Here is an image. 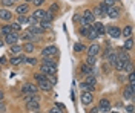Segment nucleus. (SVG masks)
Here are the masks:
<instances>
[{
  "instance_id": "obj_13",
  "label": "nucleus",
  "mask_w": 135,
  "mask_h": 113,
  "mask_svg": "<svg viewBox=\"0 0 135 113\" xmlns=\"http://www.w3.org/2000/svg\"><path fill=\"white\" fill-rule=\"evenodd\" d=\"M38 89H42L43 92H49L51 89H52V84H51L48 79H43V81H38Z\"/></svg>"
},
{
  "instance_id": "obj_18",
  "label": "nucleus",
  "mask_w": 135,
  "mask_h": 113,
  "mask_svg": "<svg viewBox=\"0 0 135 113\" xmlns=\"http://www.w3.org/2000/svg\"><path fill=\"white\" fill-rule=\"evenodd\" d=\"M117 58L120 61H124V63H127V61H131V57H129V53L124 51V52H117Z\"/></svg>"
},
{
  "instance_id": "obj_53",
  "label": "nucleus",
  "mask_w": 135,
  "mask_h": 113,
  "mask_svg": "<svg viewBox=\"0 0 135 113\" xmlns=\"http://www.w3.org/2000/svg\"><path fill=\"white\" fill-rule=\"evenodd\" d=\"M2 99H3V90L0 89V101H2Z\"/></svg>"
},
{
  "instance_id": "obj_15",
  "label": "nucleus",
  "mask_w": 135,
  "mask_h": 113,
  "mask_svg": "<svg viewBox=\"0 0 135 113\" xmlns=\"http://www.w3.org/2000/svg\"><path fill=\"white\" fill-rule=\"evenodd\" d=\"M28 32H31L32 35H37V37H38V35H42L43 32H45V31H43V29H42L40 26H38V25H31Z\"/></svg>"
},
{
  "instance_id": "obj_17",
  "label": "nucleus",
  "mask_w": 135,
  "mask_h": 113,
  "mask_svg": "<svg viewBox=\"0 0 135 113\" xmlns=\"http://www.w3.org/2000/svg\"><path fill=\"white\" fill-rule=\"evenodd\" d=\"M28 11H29V6H28L26 3H23V5H18V6L16 8V12H17V14H20V15H25Z\"/></svg>"
},
{
  "instance_id": "obj_7",
  "label": "nucleus",
  "mask_w": 135,
  "mask_h": 113,
  "mask_svg": "<svg viewBox=\"0 0 135 113\" xmlns=\"http://www.w3.org/2000/svg\"><path fill=\"white\" fill-rule=\"evenodd\" d=\"M80 99H81V103H83L84 105H89V104H92V101H94V95H92V93H89V92H83Z\"/></svg>"
},
{
  "instance_id": "obj_8",
  "label": "nucleus",
  "mask_w": 135,
  "mask_h": 113,
  "mask_svg": "<svg viewBox=\"0 0 135 113\" xmlns=\"http://www.w3.org/2000/svg\"><path fill=\"white\" fill-rule=\"evenodd\" d=\"M100 52H101L100 46H98V44H95V43L91 44V46L88 47V55H89V57H97Z\"/></svg>"
},
{
  "instance_id": "obj_19",
  "label": "nucleus",
  "mask_w": 135,
  "mask_h": 113,
  "mask_svg": "<svg viewBox=\"0 0 135 113\" xmlns=\"http://www.w3.org/2000/svg\"><path fill=\"white\" fill-rule=\"evenodd\" d=\"M43 15H45V11H43V9H35L32 12V17L31 18H35V20L40 21V20H43Z\"/></svg>"
},
{
  "instance_id": "obj_10",
  "label": "nucleus",
  "mask_w": 135,
  "mask_h": 113,
  "mask_svg": "<svg viewBox=\"0 0 135 113\" xmlns=\"http://www.w3.org/2000/svg\"><path fill=\"white\" fill-rule=\"evenodd\" d=\"M123 96H124V99L132 101V99H134V87L132 86H126L124 87V90H123Z\"/></svg>"
},
{
  "instance_id": "obj_1",
  "label": "nucleus",
  "mask_w": 135,
  "mask_h": 113,
  "mask_svg": "<svg viewBox=\"0 0 135 113\" xmlns=\"http://www.w3.org/2000/svg\"><path fill=\"white\" fill-rule=\"evenodd\" d=\"M40 72L45 75H55L57 72V64L52 58H43V64L40 66Z\"/></svg>"
},
{
  "instance_id": "obj_16",
  "label": "nucleus",
  "mask_w": 135,
  "mask_h": 113,
  "mask_svg": "<svg viewBox=\"0 0 135 113\" xmlns=\"http://www.w3.org/2000/svg\"><path fill=\"white\" fill-rule=\"evenodd\" d=\"M120 9L118 8H115V6H112V8H109V11H108V17H110V18H118L120 17Z\"/></svg>"
},
{
  "instance_id": "obj_36",
  "label": "nucleus",
  "mask_w": 135,
  "mask_h": 113,
  "mask_svg": "<svg viewBox=\"0 0 135 113\" xmlns=\"http://www.w3.org/2000/svg\"><path fill=\"white\" fill-rule=\"evenodd\" d=\"M88 38H89V40H97V38H98V35H97V32L92 29V26H91V31H89V34H88Z\"/></svg>"
},
{
  "instance_id": "obj_35",
  "label": "nucleus",
  "mask_w": 135,
  "mask_h": 113,
  "mask_svg": "<svg viewBox=\"0 0 135 113\" xmlns=\"http://www.w3.org/2000/svg\"><path fill=\"white\" fill-rule=\"evenodd\" d=\"M34 78H35V81H43V79H48V75H45V73H35L34 75Z\"/></svg>"
},
{
  "instance_id": "obj_9",
  "label": "nucleus",
  "mask_w": 135,
  "mask_h": 113,
  "mask_svg": "<svg viewBox=\"0 0 135 113\" xmlns=\"http://www.w3.org/2000/svg\"><path fill=\"white\" fill-rule=\"evenodd\" d=\"M92 29L97 32L98 37H101V35L106 34V26H104V25H101V23H92Z\"/></svg>"
},
{
  "instance_id": "obj_28",
  "label": "nucleus",
  "mask_w": 135,
  "mask_h": 113,
  "mask_svg": "<svg viewBox=\"0 0 135 113\" xmlns=\"http://www.w3.org/2000/svg\"><path fill=\"white\" fill-rule=\"evenodd\" d=\"M80 69H81V72H83V73H86V75H89V73L92 72V66H89V64H86V63H83Z\"/></svg>"
},
{
  "instance_id": "obj_52",
  "label": "nucleus",
  "mask_w": 135,
  "mask_h": 113,
  "mask_svg": "<svg viewBox=\"0 0 135 113\" xmlns=\"http://www.w3.org/2000/svg\"><path fill=\"white\" fill-rule=\"evenodd\" d=\"M77 20H80V15H78V14H75V15H74V21H77Z\"/></svg>"
},
{
  "instance_id": "obj_56",
  "label": "nucleus",
  "mask_w": 135,
  "mask_h": 113,
  "mask_svg": "<svg viewBox=\"0 0 135 113\" xmlns=\"http://www.w3.org/2000/svg\"><path fill=\"white\" fill-rule=\"evenodd\" d=\"M12 2H14V3H16V2H18V0H12Z\"/></svg>"
},
{
  "instance_id": "obj_24",
  "label": "nucleus",
  "mask_w": 135,
  "mask_h": 113,
  "mask_svg": "<svg viewBox=\"0 0 135 113\" xmlns=\"http://www.w3.org/2000/svg\"><path fill=\"white\" fill-rule=\"evenodd\" d=\"M108 61H109L110 66H115V63L118 61V58H117V52H110L109 55H108Z\"/></svg>"
},
{
  "instance_id": "obj_46",
  "label": "nucleus",
  "mask_w": 135,
  "mask_h": 113,
  "mask_svg": "<svg viewBox=\"0 0 135 113\" xmlns=\"http://www.w3.org/2000/svg\"><path fill=\"white\" fill-rule=\"evenodd\" d=\"M2 5H3V6H12L14 2H12V0H2Z\"/></svg>"
},
{
  "instance_id": "obj_48",
  "label": "nucleus",
  "mask_w": 135,
  "mask_h": 113,
  "mask_svg": "<svg viewBox=\"0 0 135 113\" xmlns=\"http://www.w3.org/2000/svg\"><path fill=\"white\" fill-rule=\"evenodd\" d=\"M126 112H127V113H134V105L129 104V105L126 107Z\"/></svg>"
},
{
  "instance_id": "obj_27",
  "label": "nucleus",
  "mask_w": 135,
  "mask_h": 113,
  "mask_svg": "<svg viewBox=\"0 0 135 113\" xmlns=\"http://www.w3.org/2000/svg\"><path fill=\"white\" fill-rule=\"evenodd\" d=\"M80 87L83 89L84 92H89V93H92L94 90H95V86H91V84H86V83H81Z\"/></svg>"
},
{
  "instance_id": "obj_47",
  "label": "nucleus",
  "mask_w": 135,
  "mask_h": 113,
  "mask_svg": "<svg viewBox=\"0 0 135 113\" xmlns=\"http://www.w3.org/2000/svg\"><path fill=\"white\" fill-rule=\"evenodd\" d=\"M32 3L37 6V8H38V6H42L43 3H45V0H32Z\"/></svg>"
},
{
  "instance_id": "obj_3",
  "label": "nucleus",
  "mask_w": 135,
  "mask_h": 113,
  "mask_svg": "<svg viewBox=\"0 0 135 113\" xmlns=\"http://www.w3.org/2000/svg\"><path fill=\"white\" fill-rule=\"evenodd\" d=\"M97 109H98V113H109L110 112V101L106 99V98L100 99V104H98Z\"/></svg>"
},
{
  "instance_id": "obj_33",
  "label": "nucleus",
  "mask_w": 135,
  "mask_h": 113,
  "mask_svg": "<svg viewBox=\"0 0 135 113\" xmlns=\"http://www.w3.org/2000/svg\"><path fill=\"white\" fill-rule=\"evenodd\" d=\"M74 51L75 52H83V51H86V46H83L81 43H75L74 44Z\"/></svg>"
},
{
  "instance_id": "obj_41",
  "label": "nucleus",
  "mask_w": 135,
  "mask_h": 113,
  "mask_svg": "<svg viewBox=\"0 0 135 113\" xmlns=\"http://www.w3.org/2000/svg\"><path fill=\"white\" fill-rule=\"evenodd\" d=\"M92 15L94 17H103V14H101V11H100V8L97 6V8H94V11H92Z\"/></svg>"
},
{
  "instance_id": "obj_31",
  "label": "nucleus",
  "mask_w": 135,
  "mask_h": 113,
  "mask_svg": "<svg viewBox=\"0 0 135 113\" xmlns=\"http://www.w3.org/2000/svg\"><path fill=\"white\" fill-rule=\"evenodd\" d=\"M84 83H86V84H91V86H95V84H97V79H95L94 75H88V78H86Z\"/></svg>"
},
{
  "instance_id": "obj_23",
  "label": "nucleus",
  "mask_w": 135,
  "mask_h": 113,
  "mask_svg": "<svg viewBox=\"0 0 135 113\" xmlns=\"http://www.w3.org/2000/svg\"><path fill=\"white\" fill-rule=\"evenodd\" d=\"M17 23H18V25H20V23L29 25V23H31V17H28V15H18V17H17Z\"/></svg>"
},
{
  "instance_id": "obj_44",
  "label": "nucleus",
  "mask_w": 135,
  "mask_h": 113,
  "mask_svg": "<svg viewBox=\"0 0 135 113\" xmlns=\"http://www.w3.org/2000/svg\"><path fill=\"white\" fill-rule=\"evenodd\" d=\"M103 3H104L108 8H112V6H115V2H114V0H104Z\"/></svg>"
},
{
  "instance_id": "obj_45",
  "label": "nucleus",
  "mask_w": 135,
  "mask_h": 113,
  "mask_svg": "<svg viewBox=\"0 0 135 113\" xmlns=\"http://www.w3.org/2000/svg\"><path fill=\"white\" fill-rule=\"evenodd\" d=\"M11 28H12V32H18V31L22 29V28H20V25H18V23H12V25H11Z\"/></svg>"
},
{
  "instance_id": "obj_14",
  "label": "nucleus",
  "mask_w": 135,
  "mask_h": 113,
  "mask_svg": "<svg viewBox=\"0 0 135 113\" xmlns=\"http://www.w3.org/2000/svg\"><path fill=\"white\" fill-rule=\"evenodd\" d=\"M83 18L89 23V25H92V23H95V17L92 15V11H89V9H86L83 12Z\"/></svg>"
},
{
  "instance_id": "obj_6",
  "label": "nucleus",
  "mask_w": 135,
  "mask_h": 113,
  "mask_svg": "<svg viewBox=\"0 0 135 113\" xmlns=\"http://www.w3.org/2000/svg\"><path fill=\"white\" fill-rule=\"evenodd\" d=\"M18 32H11V34L5 35V43L9 44V46H12V44H17V41H18Z\"/></svg>"
},
{
  "instance_id": "obj_2",
  "label": "nucleus",
  "mask_w": 135,
  "mask_h": 113,
  "mask_svg": "<svg viewBox=\"0 0 135 113\" xmlns=\"http://www.w3.org/2000/svg\"><path fill=\"white\" fill-rule=\"evenodd\" d=\"M57 55H59V49L55 46H46L42 51L43 58H52V57H57Z\"/></svg>"
},
{
  "instance_id": "obj_39",
  "label": "nucleus",
  "mask_w": 135,
  "mask_h": 113,
  "mask_svg": "<svg viewBox=\"0 0 135 113\" xmlns=\"http://www.w3.org/2000/svg\"><path fill=\"white\" fill-rule=\"evenodd\" d=\"M127 79H129V86L134 87V86H135V73H134V72H131V73H129Z\"/></svg>"
},
{
  "instance_id": "obj_30",
  "label": "nucleus",
  "mask_w": 135,
  "mask_h": 113,
  "mask_svg": "<svg viewBox=\"0 0 135 113\" xmlns=\"http://www.w3.org/2000/svg\"><path fill=\"white\" fill-rule=\"evenodd\" d=\"M89 31H91V25H89V26H81V28H80V35H83V37H88Z\"/></svg>"
},
{
  "instance_id": "obj_51",
  "label": "nucleus",
  "mask_w": 135,
  "mask_h": 113,
  "mask_svg": "<svg viewBox=\"0 0 135 113\" xmlns=\"http://www.w3.org/2000/svg\"><path fill=\"white\" fill-rule=\"evenodd\" d=\"M89 113H98V109H97V107H94V109H92Z\"/></svg>"
},
{
  "instance_id": "obj_34",
  "label": "nucleus",
  "mask_w": 135,
  "mask_h": 113,
  "mask_svg": "<svg viewBox=\"0 0 135 113\" xmlns=\"http://www.w3.org/2000/svg\"><path fill=\"white\" fill-rule=\"evenodd\" d=\"M43 20H46V21H52V20H54V12H51V11L45 12V15H43Z\"/></svg>"
},
{
  "instance_id": "obj_26",
  "label": "nucleus",
  "mask_w": 135,
  "mask_h": 113,
  "mask_svg": "<svg viewBox=\"0 0 135 113\" xmlns=\"http://www.w3.org/2000/svg\"><path fill=\"white\" fill-rule=\"evenodd\" d=\"M51 25H52V21H46V20H40V21H38V26L42 28L43 31L51 29Z\"/></svg>"
},
{
  "instance_id": "obj_4",
  "label": "nucleus",
  "mask_w": 135,
  "mask_h": 113,
  "mask_svg": "<svg viewBox=\"0 0 135 113\" xmlns=\"http://www.w3.org/2000/svg\"><path fill=\"white\" fill-rule=\"evenodd\" d=\"M106 34L109 35L110 38H120L121 37V31L118 26H106Z\"/></svg>"
},
{
  "instance_id": "obj_11",
  "label": "nucleus",
  "mask_w": 135,
  "mask_h": 113,
  "mask_svg": "<svg viewBox=\"0 0 135 113\" xmlns=\"http://www.w3.org/2000/svg\"><path fill=\"white\" fill-rule=\"evenodd\" d=\"M26 109H29V110H32V112L40 110V99H34V101L26 103Z\"/></svg>"
},
{
  "instance_id": "obj_40",
  "label": "nucleus",
  "mask_w": 135,
  "mask_h": 113,
  "mask_svg": "<svg viewBox=\"0 0 135 113\" xmlns=\"http://www.w3.org/2000/svg\"><path fill=\"white\" fill-rule=\"evenodd\" d=\"M97 63V57H89L88 55V60H86V64H89V66H94Z\"/></svg>"
},
{
  "instance_id": "obj_54",
  "label": "nucleus",
  "mask_w": 135,
  "mask_h": 113,
  "mask_svg": "<svg viewBox=\"0 0 135 113\" xmlns=\"http://www.w3.org/2000/svg\"><path fill=\"white\" fill-rule=\"evenodd\" d=\"M3 44H5V41H2V40H0V47H2V46H3Z\"/></svg>"
},
{
  "instance_id": "obj_55",
  "label": "nucleus",
  "mask_w": 135,
  "mask_h": 113,
  "mask_svg": "<svg viewBox=\"0 0 135 113\" xmlns=\"http://www.w3.org/2000/svg\"><path fill=\"white\" fill-rule=\"evenodd\" d=\"M25 2H32V0H25Z\"/></svg>"
},
{
  "instance_id": "obj_42",
  "label": "nucleus",
  "mask_w": 135,
  "mask_h": 113,
  "mask_svg": "<svg viewBox=\"0 0 135 113\" xmlns=\"http://www.w3.org/2000/svg\"><path fill=\"white\" fill-rule=\"evenodd\" d=\"M48 113H63V112L60 110L57 105H54V107H51V109H49V112H48Z\"/></svg>"
},
{
  "instance_id": "obj_43",
  "label": "nucleus",
  "mask_w": 135,
  "mask_h": 113,
  "mask_svg": "<svg viewBox=\"0 0 135 113\" xmlns=\"http://www.w3.org/2000/svg\"><path fill=\"white\" fill-rule=\"evenodd\" d=\"M132 70H134V64H132V61H129L127 66H126V69H124V72H129V73H131Z\"/></svg>"
},
{
  "instance_id": "obj_60",
  "label": "nucleus",
  "mask_w": 135,
  "mask_h": 113,
  "mask_svg": "<svg viewBox=\"0 0 135 113\" xmlns=\"http://www.w3.org/2000/svg\"><path fill=\"white\" fill-rule=\"evenodd\" d=\"M0 70H2V67H0Z\"/></svg>"
},
{
  "instance_id": "obj_22",
  "label": "nucleus",
  "mask_w": 135,
  "mask_h": 113,
  "mask_svg": "<svg viewBox=\"0 0 135 113\" xmlns=\"http://www.w3.org/2000/svg\"><path fill=\"white\" fill-rule=\"evenodd\" d=\"M127 63H129V61H127ZM127 63H124V61H120V60H118L117 63H115V66H114V67H115V69H117L118 72H124V69H126V66H127Z\"/></svg>"
},
{
  "instance_id": "obj_12",
  "label": "nucleus",
  "mask_w": 135,
  "mask_h": 113,
  "mask_svg": "<svg viewBox=\"0 0 135 113\" xmlns=\"http://www.w3.org/2000/svg\"><path fill=\"white\" fill-rule=\"evenodd\" d=\"M12 18V12L11 11H8V9L2 8L0 9V20H3V21H9Z\"/></svg>"
},
{
  "instance_id": "obj_29",
  "label": "nucleus",
  "mask_w": 135,
  "mask_h": 113,
  "mask_svg": "<svg viewBox=\"0 0 135 113\" xmlns=\"http://www.w3.org/2000/svg\"><path fill=\"white\" fill-rule=\"evenodd\" d=\"M0 32H2V35H8L12 32V28H11V25H5V26H2Z\"/></svg>"
},
{
  "instance_id": "obj_59",
  "label": "nucleus",
  "mask_w": 135,
  "mask_h": 113,
  "mask_svg": "<svg viewBox=\"0 0 135 113\" xmlns=\"http://www.w3.org/2000/svg\"><path fill=\"white\" fill-rule=\"evenodd\" d=\"M112 113H118V112H112Z\"/></svg>"
},
{
  "instance_id": "obj_32",
  "label": "nucleus",
  "mask_w": 135,
  "mask_h": 113,
  "mask_svg": "<svg viewBox=\"0 0 135 113\" xmlns=\"http://www.w3.org/2000/svg\"><path fill=\"white\" fill-rule=\"evenodd\" d=\"M23 60H25V57H14V58L9 61V63H11V64H14V66H17V64L23 63Z\"/></svg>"
},
{
  "instance_id": "obj_21",
  "label": "nucleus",
  "mask_w": 135,
  "mask_h": 113,
  "mask_svg": "<svg viewBox=\"0 0 135 113\" xmlns=\"http://www.w3.org/2000/svg\"><path fill=\"white\" fill-rule=\"evenodd\" d=\"M132 47H134V38L129 37V38L124 40V46H123V49H124V51H131Z\"/></svg>"
},
{
  "instance_id": "obj_38",
  "label": "nucleus",
  "mask_w": 135,
  "mask_h": 113,
  "mask_svg": "<svg viewBox=\"0 0 135 113\" xmlns=\"http://www.w3.org/2000/svg\"><path fill=\"white\" fill-rule=\"evenodd\" d=\"M23 63H26V64H31V66H35L38 61H37V58H26V57H25Z\"/></svg>"
},
{
  "instance_id": "obj_20",
  "label": "nucleus",
  "mask_w": 135,
  "mask_h": 113,
  "mask_svg": "<svg viewBox=\"0 0 135 113\" xmlns=\"http://www.w3.org/2000/svg\"><path fill=\"white\" fill-rule=\"evenodd\" d=\"M22 51H23V46H20V44H12L11 49H9V52L12 53V55H18Z\"/></svg>"
},
{
  "instance_id": "obj_5",
  "label": "nucleus",
  "mask_w": 135,
  "mask_h": 113,
  "mask_svg": "<svg viewBox=\"0 0 135 113\" xmlns=\"http://www.w3.org/2000/svg\"><path fill=\"white\" fill-rule=\"evenodd\" d=\"M37 90H38V87L35 86V84H31V83H26V84H23V87H22V92L26 93V95L37 93Z\"/></svg>"
},
{
  "instance_id": "obj_50",
  "label": "nucleus",
  "mask_w": 135,
  "mask_h": 113,
  "mask_svg": "<svg viewBox=\"0 0 135 113\" xmlns=\"http://www.w3.org/2000/svg\"><path fill=\"white\" fill-rule=\"evenodd\" d=\"M3 63H6V58L5 57H0V64H3Z\"/></svg>"
},
{
  "instance_id": "obj_49",
  "label": "nucleus",
  "mask_w": 135,
  "mask_h": 113,
  "mask_svg": "<svg viewBox=\"0 0 135 113\" xmlns=\"http://www.w3.org/2000/svg\"><path fill=\"white\" fill-rule=\"evenodd\" d=\"M57 9H59V6H57V5H55V3H52V5H51V12H52V11H57Z\"/></svg>"
},
{
  "instance_id": "obj_25",
  "label": "nucleus",
  "mask_w": 135,
  "mask_h": 113,
  "mask_svg": "<svg viewBox=\"0 0 135 113\" xmlns=\"http://www.w3.org/2000/svg\"><path fill=\"white\" fill-rule=\"evenodd\" d=\"M132 32H134V29H132V26H126L123 31H121V35L124 37V38H129L131 35H132Z\"/></svg>"
},
{
  "instance_id": "obj_37",
  "label": "nucleus",
  "mask_w": 135,
  "mask_h": 113,
  "mask_svg": "<svg viewBox=\"0 0 135 113\" xmlns=\"http://www.w3.org/2000/svg\"><path fill=\"white\" fill-rule=\"evenodd\" d=\"M34 44L32 43H25V46H23V51H26V52H34Z\"/></svg>"
},
{
  "instance_id": "obj_58",
  "label": "nucleus",
  "mask_w": 135,
  "mask_h": 113,
  "mask_svg": "<svg viewBox=\"0 0 135 113\" xmlns=\"http://www.w3.org/2000/svg\"><path fill=\"white\" fill-rule=\"evenodd\" d=\"M114 2H120V0H114Z\"/></svg>"
},
{
  "instance_id": "obj_57",
  "label": "nucleus",
  "mask_w": 135,
  "mask_h": 113,
  "mask_svg": "<svg viewBox=\"0 0 135 113\" xmlns=\"http://www.w3.org/2000/svg\"><path fill=\"white\" fill-rule=\"evenodd\" d=\"M34 113H40V112H38V110H37V112H34Z\"/></svg>"
}]
</instances>
